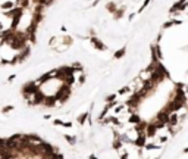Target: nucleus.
I'll return each mask as SVG.
<instances>
[{"label": "nucleus", "instance_id": "nucleus-1", "mask_svg": "<svg viewBox=\"0 0 188 159\" xmlns=\"http://www.w3.org/2000/svg\"><path fill=\"white\" fill-rule=\"evenodd\" d=\"M71 91H72V90H71V85H68V84L63 82V85H60L59 90H57V93H56L57 100H60V102L68 100V97H71Z\"/></svg>", "mask_w": 188, "mask_h": 159}, {"label": "nucleus", "instance_id": "nucleus-2", "mask_svg": "<svg viewBox=\"0 0 188 159\" xmlns=\"http://www.w3.org/2000/svg\"><path fill=\"white\" fill-rule=\"evenodd\" d=\"M38 90H40V87H38L37 82H28L27 85H24L22 87V93H24V96H25V99L28 100L34 93H37Z\"/></svg>", "mask_w": 188, "mask_h": 159}, {"label": "nucleus", "instance_id": "nucleus-3", "mask_svg": "<svg viewBox=\"0 0 188 159\" xmlns=\"http://www.w3.org/2000/svg\"><path fill=\"white\" fill-rule=\"evenodd\" d=\"M90 41H91V44H93V46H94L97 50H105V49H106L105 43H103V41H100L97 37H91V39H90Z\"/></svg>", "mask_w": 188, "mask_h": 159}, {"label": "nucleus", "instance_id": "nucleus-4", "mask_svg": "<svg viewBox=\"0 0 188 159\" xmlns=\"http://www.w3.org/2000/svg\"><path fill=\"white\" fill-rule=\"evenodd\" d=\"M57 102H59V100H57V97H56V96H53V97H46L44 105H46V106H54Z\"/></svg>", "mask_w": 188, "mask_h": 159}, {"label": "nucleus", "instance_id": "nucleus-5", "mask_svg": "<svg viewBox=\"0 0 188 159\" xmlns=\"http://www.w3.org/2000/svg\"><path fill=\"white\" fill-rule=\"evenodd\" d=\"M125 53H126V47H122V49H119L118 52H115L113 58H115V59H120V58L125 56Z\"/></svg>", "mask_w": 188, "mask_h": 159}, {"label": "nucleus", "instance_id": "nucleus-6", "mask_svg": "<svg viewBox=\"0 0 188 159\" xmlns=\"http://www.w3.org/2000/svg\"><path fill=\"white\" fill-rule=\"evenodd\" d=\"M0 7H1L4 12H6V10H10V9H13V7H15V3H13V1H4V3H3Z\"/></svg>", "mask_w": 188, "mask_h": 159}, {"label": "nucleus", "instance_id": "nucleus-7", "mask_svg": "<svg viewBox=\"0 0 188 159\" xmlns=\"http://www.w3.org/2000/svg\"><path fill=\"white\" fill-rule=\"evenodd\" d=\"M123 12H125V7H123V6H122V7H119V9L113 13V15H115V19H120V18L123 16Z\"/></svg>", "mask_w": 188, "mask_h": 159}, {"label": "nucleus", "instance_id": "nucleus-8", "mask_svg": "<svg viewBox=\"0 0 188 159\" xmlns=\"http://www.w3.org/2000/svg\"><path fill=\"white\" fill-rule=\"evenodd\" d=\"M106 9H107L109 12H112V13H115V12L118 10V6H116V3H113V1H110V3H107Z\"/></svg>", "mask_w": 188, "mask_h": 159}, {"label": "nucleus", "instance_id": "nucleus-9", "mask_svg": "<svg viewBox=\"0 0 188 159\" xmlns=\"http://www.w3.org/2000/svg\"><path fill=\"white\" fill-rule=\"evenodd\" d=\"M88 118V112H85V114H82V115H79V117H78V122H79V124H84V122H85V119Z\"/></svg>", "mask_w": 188, "mask_h": 159}, {"label": "nucleus", "instance_id": "nucleus-10", "mask_svg": "<svg viewBox=\"0 0 188 159\" xmlns=\"http://www.w3.org/2000/svg\"><path fill=\"white\" fill-rule=\"evenodd\" d=\"M150 3H151V0H144V1H143V4H141V7L138 9V12H143V10H144V9L150 4Z\"/></svg>", "mask_w": 188, "mask_h": 159}, {"label": "nucleus", "instance_id": "nucleus-11", "mask_svg": "<svg viewBox=\"0 0 188 159\" xmlns=\"http://www.w3.org/2000/svg\"><path fill=\"white\" fill-rule=\"evenodd\" d=\"M65 139H66L71 144H75V143H76V139L74 137V136H68V134H65Z\"/></svg>", "mask_w": 188, "mask_h": 159}, {"label": "nucleus", "instance_id": "nucleus-12", "mask_svg": "<svg viewBox=\"0 0 188 159\" xmlns=\"http://www.w3.org/2000/svg\"><path fill=\"white\" fill-rule=\"evenodd\" d=\"M115 100H116V94H110V96H107V97H106V102H107V103L115 102Z\"/></svg>", "mask_w": 188, "mask_h": 159}, {"label": "nucleus", "instance_id": "nucleus-13", "mask_svg": "<svg viewBox=\"0 0 188 159\" xmlns=\"http://www.w3.org/2000/svg\"><path fill=\"white\" fill-rule=\"evenodd\" d=\"M12 109H13V106H4V108L1 109V112H3V114H7V112H10Z\"/></svg>", "mask_w": 188, "mask_h": 159}, {"label": "nucleus", "instance_id": "nucleus-14", "mask_svg": "<svg viewBox=\"0 0 188 159\" xmlns=\"http://www.w3.org/2000/svg\"><path fill=\"white\" fill-rule=\"evenodd\" d=\"M84 81H85V75H81V77H79V82L84 84Z\"/></svg>", "mask_w": 188, "mask_h": 159}, {"label": "nucleus", "instance_id": "nucleus-15", "mask_svg": "<svg viewBox=\"0 0 188 159\" xmlns=\"http://www.w3.org/2000/svg\"><path fill=\"white\" fill-rule=\"evenodd\" d=\"M16 78V75H10V77H9V81H12V80H15Z\"/></svg>", "mask_w": 188, "mask_h": 159}, {"label": "nucleus", "instance_id": "nucleus-16", "mask_svg": "<svg viewBox=\"0 0 188 159\" xmlns=\"http://www.w3.org/2000/svg\"><path fill=\"white\" fill-rule=\"evenodd\" d=\"M90 159H97V158H96L94 155H91V156H90Z\"/></svg>", "mask_w": 188, "mask_h": 159}]
</instances>
